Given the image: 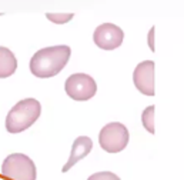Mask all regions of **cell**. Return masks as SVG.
I'll list each match as a JSON object with an SVG mask.
<instances>
[{
    "label": "cell",
    "instance_id": "1",
    "mask_svg": "<svg viewBox=\"0 0 184 180\" xmlns=\"http://www.w3.org/2000/svg\"><path fill=\"white\" fill-rule=\"evenodd\" d=\"M70 56L71 50L66 44L44 47L33 54L30 60V72L40 79L53 77L64 69Z\"/></svg>",
    "mask_w": 184,
    "mask_h": 180
},
{
    "label": "cell",
    "instance_id": "2",
    "mask_svg": "<svg viewBox=\"0 0 184 180\" xmlns=\"http://www.w3.org/2000/svg\"><path fill=\"white\" fill-rule=\"evenodd\" d=\"M41 106L36 99H24L10 109L6 117V129L9 133H20L29 129L40 117Z\"/></svg>",
    "mask_w": 184,
    "mask_h": 180
},
{
    "label": "cell",
    "instance_id": "3",
    "mask_svg": "<svg viewBox=\"0 0 184 180\" xmlns=\"http://www.w3.org/2000/svg\"><path fill=\"white\" fill-rule=\"evenodd\" d=\"M2 174L5 180H36V164L23 153L9 154L2 164Z\"/></svg>",
    "mask_w": 184,
    "mask_h": 180
},
{
    "label": "cell",
    "instance_id": "4",
    "mask_svg": "<svg viewBox=\"0 0 184 180\" xmlns=\"http://www.w3.org/2000/svg\"><path fill=\"white\" fill-rule=\"evenodd\" d=\"M128 139L130 134L127 127L118 122H111L106 124L99 134V143L101 149L107 153H118L124 150L128 143Z\"/></svg>",
    "mask_w": 184,
    "mask_h": 180
},
{
    "label": "cell",
    "instance_id": "5",
    "mask_svg": "<svg viewBox=\"0 0 184 180\" xmlns=\"http://www.w3.org/2000/svg\"><path fill=\"white\" fill-rule=\"evenodd\" d=\"M69 97L77 101L90 100L97 92V84L92 76L84 73H74L67 77L64 84Z\"/></svg>",
    "mask_w": 184,
    "mask_h": 180
},
{
    "label": "cell",
    "instance_id": "6",
    "mask_svg": "<svg viewBox=\"0 0 184 180\" xmlns=\"http://www.w3.org/2000/svg\"><path fill=\"white\" fill-rule=\"evenodd\" d=\"M124 33L118 26L113 23H103L94 30L93 40L96 46L103 50H114L118 46H121Z\"/></svg>",
    "mask_w": 184,
    "mask_h": 180
},
{
    "label": "cell",
    "instance_id": "7",
    "mask_svg": "<svg viewBox=\"0 0 184 180\" xmlns=\"http://www.w3.org/2000/svg\"><path fill=\"white\" fill-rule=\"evenodd\" d=\"M134 86L140 93L146 96H154V62L144 60L139 63L133 73Z\"/></svg>",
    "mask_w": 184,
    "mask_h": 180
},
{
    "label": "cell",
    "instance_id": "8",
    "mask_svg": "<svg viewBox=\"0 0 184 180\" xmlns=\"http://www.w3.org/2000/svg\"><path fill=\"white\" fill-rule=\"evenodd\" d=\"M92 149H93V141L90 137H87V136L77 137L74 140V143H73V147H71L70 157H69L66 164L63 166V171H69L76 163L86 157V156L92 152Z\"/></svg>",
    "mask_w": 184,
    "mask_h": 180
},
{
    "label": "cell",
    "instance_id": "9",
    "mask_svg": "<svg viewBox=\"0 0 184 180\" xmlns=\"http://www.w3.org/2000/svg\"><path fill=\"white\" fill-rule=\"evenodd\" d=\"M17 69V60L14 57L13 52H10L7 47L0 46V79L10 77Z\"/></svg>",
    "mask_w": 184,
    "mask_h": 180
},
{
    "label": "cell",
    "instance_id": "10",
    "mask_svg": "<svg viewBox=\"0 0 184 180\" xmlns=\"http://www.w3.org/2000/svg\"><path fill=\"white\" fill-rule=\"evenodd\" d=\"M154 110H156V107L151 105V106H149V107H146L143 114H141L143 126H144L146 130L149 133H151V134H154V132H156V130H154Z\"/></svg>",
    "mask_w": 184,
    "mask_h": 180
},
{
    "label": "cell",
    "instance_id": "11",
    "mask_svg": "<svg viewBox=\"0 0 184 180\" xmlns=\"http://www.w3.org/2000/svg\"><path fill=\"white\" fill-rule=\"evenodd\" d=\"M46 17L50 22L56 23V24H64V23L70 22L71 19L74 17V14L73 13H47Z\"/></svg>",
    "mask_w": 184,
    "mask_h": 180
},
{
    "label": "cell",
    "instance_id": "12",
    "mask_svg": "<svg viewBox=\"0 0 184 180\" xmlns=\"http://www.w3.org/2000/svg\"><path fill=\"white\" fill-rule=\"evenodd\" d=\"M87 180H120V177L111 171H99V173L92 174Z\"/></svg>",
    "mask_w": 184,
    "mask_h": 180
},
{
    "label": "cell",
    "instance_id": "13",
    "mask_svg": "<svg viewBox=\"0 0 184 180\" xmlns=\"http://www.w3.org/2000/svg\"><path fill=\"white\" fill-rule=\"evenodd\" d=\"M154 31H156V29L151 27L149 31V36H147V43H149V47L151 49V52L156 50V47H154Z\"/></svg>",
    "mask_w": 184,
    "mask_h": 180
}]
</instances>
